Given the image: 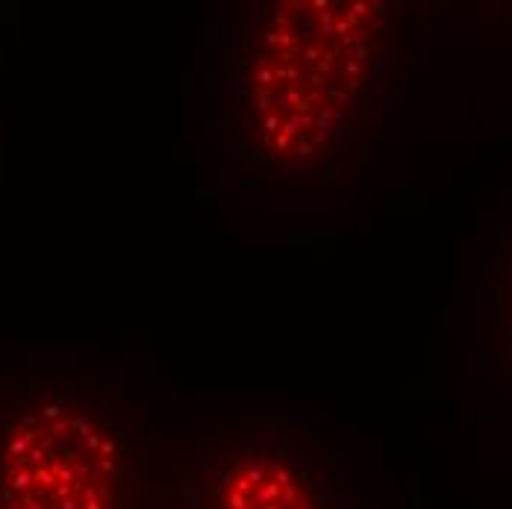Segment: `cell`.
<instances>
[{"label":"cell","instance_id":"6da1fadb","mask_svg":"<svg viewBox=\"0 0 512 509\" xmlns=\"http://www.w3.org/2000/svg\"><path fill=\"white\" fill-rule=\"evenodd\" d=\"M398 59V3L245 0L224 77L230 148L286 183L336 177L377 127Z\"/></svg>","mask_w":512,"mask_h":509},{"label":"cell","instance_id":"7a4b0ae2","mask_svg":"<svg viewBox=\"0 0 512 509\" xmlns=\"http://www.w3.org/2000/svg\"><path fill=\"white\" fill-rule=\"evenodd\" d=\"M177 468L106 392L48 377L0 392V509H174Z\"/></svg>","mask_w":512,"mask_h":509},{"label":"cell","instance_id":"3957f363","mask_svg":"<svg viewBox=\"0 0 512 509\" xmlns=\"http://www.w3.org/2000/svg\"><path fill=\"white\" fill-rule=\"evenodd\" d=\"M174 509H354L327 465L283 424L206 433L180 459Z\"/></svg>","mask_w":512,"mask_h":509},{"label":"cell","instance_id":"277c9868","mask_svg":"<svg viewBox=\"0 0 512 509\" xmlns=\"http://www.w3.org/2000/svg\"><path fill=\"white\" fill-rule=\"evenodd\" d=\"M501 351L512 371V248L507 256L504 286H501Z\"/></svg>","mask_w":512,"mask_h":509}]
</instances>
